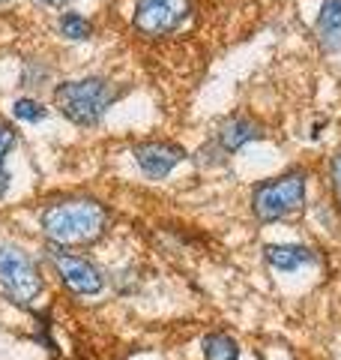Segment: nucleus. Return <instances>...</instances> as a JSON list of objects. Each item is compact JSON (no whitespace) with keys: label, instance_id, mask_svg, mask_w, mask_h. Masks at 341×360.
<instances>
[{"label":"nucleus","instance_id":"7ed1b4c3","mask_svg":"<svg viewBox=\"0 0 341 360\" xmlns=\"http://www.w3.org/2000/svg\"><path fill=\"white\" fill-rule=\"evenodd\" d=\"M305 205V172H288L281 177L260 180L252 189V210L260 222H279Z\"/></svg>","mask_w":341,"mask_h":360},{"label":"nucleus","instance_id":"6e6552de","mask_svg":"<svg viewBox=\"0 0 341 360\" xmlns=\"http://www.w3.org/2000/svg\"><path fill=\"white\" fill-rule=\"evenodd\" d=\"M260 139H264V127H260L255 117H246V115L227 117L219 127V144L227 153L240 150V148H246V144L260 141Z\"/></svg>","mask_w":341,"mask_h":360},{"label":"nucleus","instance_id":"0eeeda50","mask_svg":"<svg viewBox=\"0 0 341 360\" xmlns=\"http://www.w3.org/2000/svg\"><path fill=\"white\" fill-rule=\"evenodd\" d=\"M132 156L150 180H165L180 162L186 160V150L180 148V144H170V141H144V144H135Z\"/></svg>","mask_w":341,"mask_h":360},{"label":"nucleus","instance_id":"39448f33","mask_svg":"<svg viewBox=\"0 0 341 360\" xmlns=\"http://www.w3.org/2000/svg\"><path fill=\"white\" fill-rule=\"evenodd\" d=\"M189 0H138L132 13V27L147 39L170 37L189 18Z\"/></svg>","mask_w":341,"mask_h":360},{"label":"nucleus","instance_id":"ddd939ff","mask_svg":"<svg viewBox=\"0 0 341 360\" xmlns=\"http://www.w3.org/2000/svg\"><path fill=\"white\" fill-rule=\"evenodd\" d=\"M57 27H60V33L66 39H75V42H81V39H87L90 33H93V25H90L84 15H78V13H63Z\"/></svg>","mask_w":341,"mask_h":360},{"label":"nucleus","instance_id":"20e7f679","mask_svg":"<svg viewBox=\"0 0 341 360\" xmlns=\"http://www.w3.org/2000/svg\"><path fill=\"white\" fill-rule=\"evenodd\" d=\"M0 291L18 307H33V300L42 295L36 262L30 258V252L9 240H0Z\"/></svg>","mask_w":341,"mask_h":360},{"label":"nucleus","instance_id":"f3484780","mask_svg":"<svg viewBox=\"0 0 341 360\" xmlns=\"http://www.w3.org/2000/svg\"><path fill=\"white\" fill-rule=\"evenodd\" d=\"M0 4H9V0H0Z\"/></svg>","mask_w":341,"mask_h":360},{"label":"nucleus","instance_id":"9d476101","mask_svg":"<svg viewBox=\"0 0 341 360\" xmlns=\"http://www.w3.org/2000/svg\"><path fill=\"white\" fill-rule=\"evenodd\" d=\"M317 39L323 51H341V0H323L317 15Z\"/></svg>","mask_w":341,"mask_h":360},{"label":"nucleus","instance_id":"4468645a","mask_svg":"<svg viewBox=\"0 0 341 360\" xmlns=\"http://www.w3.org/2000/svg\"><path fill=\"white\" fill-rule=\"evenodd\" d=\"M13 115L18 120H27V123H39L48 117V108H42L36 99H15V105H13Z\"/></svg>","mask_w":341,"mask_h":360},{"label":"nucleus","instance_id":"f03ea898","mask_svg":"<svg viewBox=\"0 0 341 360\" xmlns=\"http://www.w3.org/2000/svg\"><path fill=\"white\" fill-rule=\"evenodd\" d=\"M120 96L123 90L108 78H78V82H63L54 87L57 111L75 127H96Z\"/></svg>","mask_w":341,"mask_h":360},{"label":"nucleus","instance_id":"f8f14e48","mask_svg":"<svg viewBox=\"0 0 341 360\" xmlns=\"http://www.w3.org/2000/svg\"><path fill=\"white\" fill-rule=\"evenodd\" d=\"M15 148V129L6 120H0V198L9 189V172H6V153Z\"/></svg>","mask_w":341,"mask_h":360},{"label":"nucleus","instance_id":"2eb2a0df","mask_svg":"<svg viewBox=\"0 0 341 360\" xmlns=\"http://www.w3.org/2000/svg\"><path fill=\"white\" fill-rule=\"evenodd\" d=\"M329 180H333V195H335V207L341 210V150L333 156V165H329Z\"/></svg>","mask_w":341,"mask_h":360},{"label":"nucleus","instance_id":"1a4fd4ad","mask_svg":"<svg viewBox=\"0 0 341 360\" xmlns=\"http://www.w3.org/2000/svg\"><path fill=\"white\" fill-rule=\"evenodd\" d=\"M264 258L272 270H281V274H290L302 264H314L317 255L309 250V246H297V243H272L264 250Z\"/></svg>","mask_w":341,"mask_h":360},{"label":"nucleus","instance_id":"9b49d317","mask_svg":"<svg viewBox=\"0 0 341 360\" xmlns=\"http://www.w3.org/2000/svg\"><path fill=\"white\" fill-rule=\"evenodd\" d=\"M201 345H203V360H240V345L227 333H207Z\"/></svg>","mask_w":341,"mask_h":360},{"label":"nucleus","instance_id":"dca6fc26","mask_svg":"<svg viewBox=\"0 0 341 360\" xmlns=\"http://www.w3.org/2000/svg\"><path fill=\"white\" fill-rule=\"evenodd\" d=\"M39 4H45V6H63V4H69V0H39Z\"/></svg>","mask_w":341,"mask_h":360},{"label":"nucleus","instance_id":"f257e3e1","mask_svg":"<svg viewBox=\"0 0 341 360\" xmlns=\"http://www.w3.org/2000/svg\"><path fill=\"white\" fill-rule=\"evenodd\" d=\"M42 231L51 240V246H87L96 243L105 234L108 210L93 198H69V201H54L42 210Z\"/></svg>","mask_w":341,"mask_h":360},{"label":"nucleus","instance_id":"423d86ee","mask_svg":"<svg viewBox=\"0 0 341 360\" xmlns=\"http://www.w3.org/2000/svg\"><path fill=\"white\" fill-rule=\"evenodd\" d=\"M51 264L60 276V283L72 291V295H81V297H90V295H99L105 288V279L96 270L93 262H87L84 255H75V252H66L63 246H51Z\"/></svg>","mask_w":341,"mask_h":360}]
</instances>
